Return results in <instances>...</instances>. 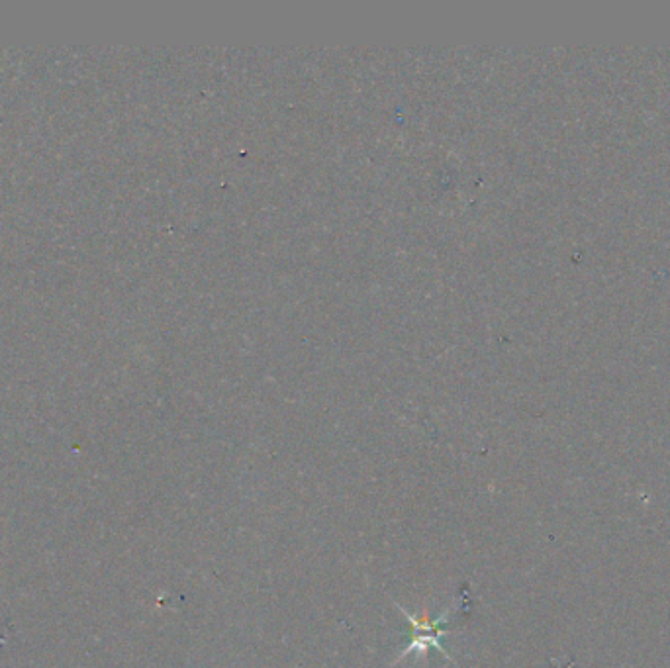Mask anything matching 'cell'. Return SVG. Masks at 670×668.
<instances>
[{
  "label": "cell",
  "instance_id": "cell-1",
  "mask_svg": "<svg viewBox=\"0 0 670 668\" xmlns=\"http://www.w3.org/2000/svg\"><path fill=\"white\" fill-rule=\"evenodd\" d=\"M396 610H400L404 614V618L408 620V623L412 625V639L408 643V647L396 655V659L390 663V667H396L398 661L406 659L408 655H414V659L422 661L428 657L430 649H437L449 663H453L451 655L447 653V649L441 645V637L447 635V629H445V621H449V618L453 616V612L459 608V604L455 602L451 608H447L445 612H441V616L437 620H431L430 614H428V608H424L422 616H416V614H410L408 610H404L400 604H394Z\"/></svg>",
  "mask_w": 670,
  "mask_h": 668
}]
</instances>
